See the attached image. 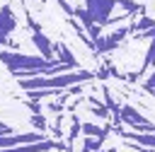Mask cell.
<instances>
[{
	"instance_id": "obj_1",
	"label": "cell",
	"mask_w": 155,
	"mask_h": 152,
	"mask_svg": "<svg viewBox=\"0 0 155 152\" xmlns=\"http://www.w3.org/2000/svg\"><path fill=\"white\" fill-rule=\"evenodd\" d=\"M114 5H116V0H85V10H87L90 17H92L97 24H102V27L111 19Z\"/></svg>"
},
{
	"instance_id": "obj_2",
	"label": "cell",
	"mask_w": 155,
	"mask_h": 152,
	"mask_svg": "<svg viewBox=\"0 0 155 152\" xmlns=\"http://www.w3.org/2000/svg\"><path fill=\"white\" fill-rule=\"evenodd\" d=\"M0 152H63V145L51 142V140H41V142H29V145H15V147H5Z\"/></svg>"
},
{
	"instance_id": "obj_3",
	"label": "cell",
	"mask_w": 155,
	"mask_h": 152,
	"mask_svg": "<svg viewBox=\"0 0 155 152\" xmlns=\"http://www.w3.org/2000/svg\"><path fill=\"white\" fill-rule=\"evenodd\" d=\"M15 29H17V17L12 14V7L5 5V7L0 10V46L7 43V36H10Z\"/></svg>"
},
{
	"instance_id": "obj_4",
	"label": "cell",
	"mask_w": 155,
	"mask_h": 152,
	"mask_svg": "<svg viewBox=\"0 0 155 152\" xmlns=\"http://www.w3.org/2000/svg\"><path fill=\"white\" fill-rule=\"evenodd\" d=\"M114 121H121V123H126V125H131V128L150 123V121H148L145 116H140V111H136L133 106H121V111H119V116H116Z\"/></svg>"
},
{
	"instance_id": "obj_5",
	"label": "cell",
	"mask_w": 155,
	"mask_h": 152,
	"mask_svg": "<svg viewBox=\"0 0 155 152\" xmlns=\"http://www.w3.org/2000/svg\"><path fill=\"white\" fill-rule=\"evenodd\" d=\"M31 43L39 48V53H41L46 60H56V58H53V43H51L41 31H34V34H31Z\"/></svg>"
},
{
	"instance_id": "obj_6",
	"label": "cell",
	"mask_w": 155,
	"mask_h": 152,
	"mask_svg": "<svg viewBox=\"0 0 155 152\" xmlns=\"http://www.w3.org/2000/svg\"><path fill=\"white\" fill-rule=\"evenodd\" d=\"M124 138L128 142H136V145H143V147H153L155 150V133H124Z\"/></svg>"
},
{
	"instance_id": "obj_7",
	"label": "cell",
	"mask_w": 155,
	"mask_h": 152,
	"mask_svg": "<svg viewBox=\"0 0 155 152\" xmlns=\"http://www.w3.org/2000/svg\"><path fill=\"white\" fill-rule=\"evenodd\" d=\"M53 53L61 58V63H68L70 68H78V58H75V55L70 53V48H68V46H63L61 41H56V43H53Z\"/></svg>"
},
{
	"instance_id": "obj_8",
	"label": "cell",
	"mask_w": 155,
	"mask_h": 152,
	"mask_svg": "<svg viewBox=\"0 0 155 152\" xmlns=\"http://www.w3.org/2000/svg\"><path fill=\"white\" fill-rule=\"evenodd\" d=\"M148 29H155V19L153 17H140L136 24H131V31H136V34L148 31Z\"/></svg>"
},
{
	"instance_id": "obj_9",
	"label": "cell",
	"mask_w": 155,
	"mask_h": 152,
	"mask_svg": "<svg viewBox=\"0 0 155 152\" xmlns=\"http://www.w3.org/2000/svg\"><path fill=\"white\" fill-rule=\"evenodd\" d=\"M107 130H109V128H97V125H92V123H85V125H82V133H85L87 138H107Z\"/></svg>"
},
{
	"instance_id": "obj_10",
	"label": "cell",
	"mask_w": 155,
	"mask_h": 152,
	"mask_svg": "<svg viewBox=\"0 0 155 152\" xmlns=\"http://www.w3.org/2000/svg\"><path fill=\"white\" fill-rule=\"evenodd\" d=\"M116 5H121V7L126 10V14H131V17H133V14H138V12L143 10L138 2H131V0H116Z\"/></svg>"
},
{
	"instance_id": "obj_11",
	"label": "cell",
	"mask_w": 155,
	"mask_h": 152,
	"mask_svg": "<svg viewBox=\"0 0 155 152\" xmlns=\"http://www.w3.org/2000/svg\"><path fill=\"white\" fill-rule=\"evenodd\" d=\"M102 140H104V138H85V150L97 152V150H99V145H102Z\"/></svg>"
},
{
	"instance_id": "obj_12",
	"label": "cell",
	"mask_w": 155,
	"mask_h": 152,
	"mask_svg": "<svg viewBox=\"0 0 155 152\" xmlns=\"http://www.w3.org/2000/svg\"><path fill=\"white\" fill-rule=\"evenodd\" d=\"M31 123L39 128V133H46V118H44L41 113H34V116H31Z\"/></svg>"
},
{
	"instance_id": "obj_13",
	"label": "cell",
	"mask_w": 155,
	"mask_h": 152,
	"mask_svg": "<svg viewBox=\"0 0 155 152\" xmlns=\"http://www.w3.org/2000/svg\"><path fill=\"white\" fill-rule=\"evenodd\" d=\"M143 87H145V92H155V70H153V75L145 80V84H143Z\"/></svg>"
},
{
	"instance_id": "obj_14",
	"label": "cell",
	"mask_w": 155,
	"mask_h": 152,
	"mask_svg": "<svg viewBox=\"0 0 155 152\" xmlns=\"http://www.w3.org/2000/svg\"><path fill=\"white\" fill-rule=\"evenodd\" d=\"M0 135H10V128H7V125H2V123H0Z\"/></svg>"
},
{
	"instance_id": "obj_15",
	"label": "cell",
	"mask_w": 155,
	"mask_h": 152,
	"mask_svg": "<svg viewBox=\"0 0 155 152\" xmlns=\"http://www.w3.org/2000/svg\"><path fill=\"white\" fill-rule=\"evenodd\" d=\"M36 2H46V0H36Z\"/></svg>"
}]
</instances>
